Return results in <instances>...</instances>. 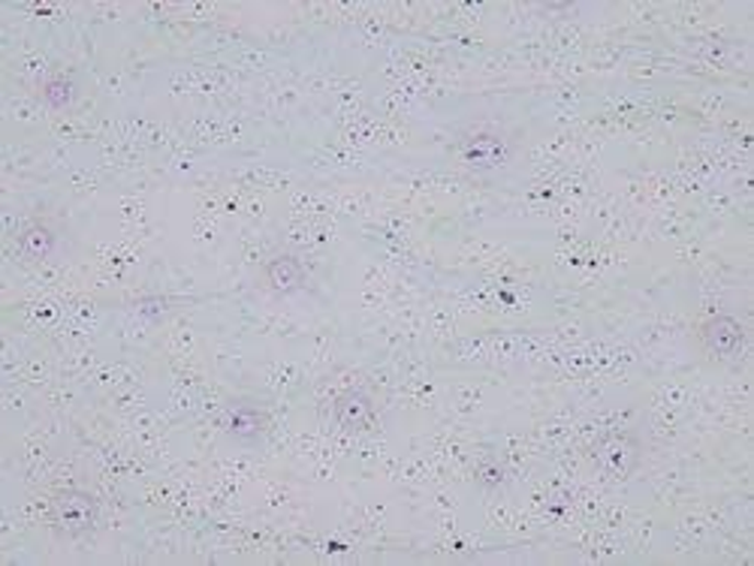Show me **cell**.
<instances>
[{"instance_id": "cell-2", "label": "cell", "mask_w": 754, "mask_h": 566, "mask_svg": "<svg viewBox=\"0 0 754 566\" xmlns=\"http://www.w3.org/2000/svg\"><path fill=\"white\" fill-rule=\"evenodd\" d=\"M266 409L254 401H230L224 409V431L230 434L236 443L254 446L266 434Z\"/></svg>"}, {"instance_id": "cell-3", "label": "cell", "mask_w": 754, "mask_h": 566, "mask_svg": "<svg viewBox=\"0 0 754 566\" xmlns=\"http://www.w3.org/2000/svg\"><path fill=\"white\" fill-rule=\"evenodd\" d=\"M513 154L511 139L504 132L495 130H477L471 132L462 145V157L468 166L475 169H495L504 166Z\"/></svg>"}, {"instance_id": "cell-1", "label": "cell", "mask_w": 754, "mask_h": 566, "mask_svg": "<svg viewBox=\"0 0 754 566\" xmlns=\"http://www.w3.org/2000/svg\"><path fill=\"white\" fill-rule=\"evenodd\" d=\"M100 506L98 500L85 492H64L55 497L52 504V521H55V530L58 533H67V536H79V533H88V530L98 524Z\"/></svg>"}, {"instance_id": "cell-4", "label": "cell", "mask_w": 754, "mask_h": 566, "mask_svg": "<svg viewBox=\"0 0 754 566\" xmlns=\"http://www.w3.org/2000/svg\"><path fill=\"white\" fill-rule=\"evenodd\" d=\"M697 335H700V347H704V353L716 356V359H730V356L740 353L745 332H742V325L736 323L733 316L718 313V316H709V320L700 325Z\"/></svg>"}, {"instance_id": "cell-8", "label": "cell", "mask_w": 754, "mask_h": 566, "mask_svg": "<svg viewBox=\"0 0 754 566\" xmlns=\"http://www.w3.org/2000/svg\"><path fill=\"white\" fill-rule=\"evenodd\" d=\"M19 244H22V251H25L31 259H46V256H52V251H55L58 235H55V229H52L49 223L34 220V223H27L25 227Z\"/></svg>"}, {"instance_id": "cell-5", "label": "cell", "mask_w": 754, "mask_h": 566, "mask_svg": "<svg viewBox=\"0 0 754 566\" xmlns=\"http://www.w3.org/2000/svg\"><path fill=\"white\" fill-rule=\"evenodd\" d=\"M637 458H640V446L633 434H609L595 449L597 467L604 473H616V476L631 473L637 467Z\"/></svg>"}, {"instance_id": "cell-6", "label": "cell", "mask_w": 754, "mask_h": 566, "mask_svg": "<svg viewBox=\"0 0 754 566\" xmlns=\"http://www.w3.org/2000/svg\"><path fill=\"white\" fill-rule=\"evenodd\" d=\"M332 416H335V421L344 431H365V428L375 425V404L365 392L353 389V392L339 395L335 407H332Z\"/></svg>"}, {"instance_id": "cell-7", "label": "cell", "mask_w": 754, "mask_h": 566, "mask_svg": "<svg viewBox=\"0 0 754 566\" xmlns=\"http://www.w3.org/2000/svg\"><path fill=\"white\" fill-rule=\"evenodd\" d=\"M263 280L275 296H290L296 289H302L305 268L296 256H275L263 268Z\"/></svg>"}, {"instance_id": "cell-9", "label": "cell", "mask_w": 754, "mask_h": 566, "mask_svg": "<svg viewBox=\"0 0 754 566\" xmlns=\"http://www.w3.org/2000/svg\"><path fill=\"white\" fill-rule=\"evenodd\" d=\"M43 96H46L49 106L61 108L73 100V84L67 82V79H49V82L43 84Z\"/></svg>"}]
</instances>
